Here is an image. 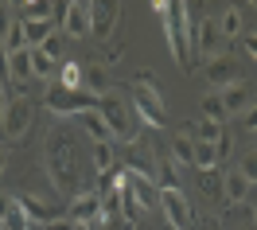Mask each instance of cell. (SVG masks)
Returning a JSON list of instances; mask_svg holds the SVG:
<instances>
[{
  "instance_id": "cell-10",
  "label": "cell",
  "mask_w": 257,
  "mask_h": 230,
  "mask_svg": "<svg viewBox=\"0 0 257 230\" xmlns=\"http://www.w3.org/2000/svg\"><path fill=\"white\" fill-rule=\"evenodd\" d=\"M66 214H70L74 222H97V226H101V195H97L94 187H86V191H78V195L70 199V207H66Z\"/></svg>"
},
{
  "instance_id": "cell-12",
  "label": "cell",
  "mask_w": 257,
  "mask_h": 230,
  "mask_svg": "<svg viewBox=\"0 0 257 230\" xmlns=\"http://www.w3.org/2000/svg\"><path fill=\"white\" fill-rule=\"evenodd\" d=\"M249 191H253V183L245 180L238 168H230V172L222 176V207H226V211H230V207H238V203H245Z\"/></svg>"
},
{
  "instance_id": "cell-36",
  "label": "cell",
  "mask_w": 257,
  "mask_h": 230,
  "mask_svg": "<svg viewBox=\"0 0 257 230\" xmlns=\"http://www.w3.org/2000/svg\"><path fill=\"white\" fill-rule=\"evenodd\" d=\"M241 125H245L249 133H257V101L249 105V109H245V113H241Z\"/></svg>"
},
{
  "instance_id": "cell-32",
  "label": "cell",
  "mask_w": 257,
  "mask_h": 230,
  "mask_svg": "<svg viewBox=\"0 0 257 230\" xmlns=\"http://www.w3.org/2000/svg\"><path fill=\"white\" fill-rule=\"evenodd\" d=\"M230 148H234V141H230V133L222 129V137L214 141V152H218V164H226V160H230Z\"/></svg>"
},
{
  "instance_id": "cell-33",
  "label": "cell",
  "mask_w": 257,
  "mask_h": 230,
  "mask_svg": "<svg viewBox=\"0 0 257 230\" xmlns=\"http://www.w3.org/2000/svg\"><path fill=\"white\" fill-rule=\"evenodd\" d=\"M74 226H78V222H74V218H70V214H59V218H51V222H47V226H43V230H74Z\"/></svg>"
},
{
  "instance_id": "cell-35",
  "label": "cell",
  "mask_w": 257,
  "mask_h": 230,
  "mask_svg": "<svg viewBox=\"0 0 257 230\" xmlns=\"http://www.w3.org/2000/svg\"><path fill=\"white\" fill-rule=\"evenodd\" d=\"M12 24H16V20H12V12H8V8H0V43H4V35L12 32Z\"/></svg>"
},
{
  "instance_id": "cell-24",
  "label": "cell",
  "mask_w": 257,
  "mask_h": 230,
  "mask_svg": "<svg viewBox=\"0 0 257 230\" xmlns=\"http://www.w3.org/2000/svg\"><path fill=\"white\" fill-rule=\"evenodd\" d=\"M203 121L226 125V109H222V98H218V90H210L207 98H203Z\"/></svg>"
},
{
  "instance_id": "cell-20",
  "label": "cell",
  "mask_w": 257,
  "mask_h": 230,
  "mask_svg": "<svg viewBox=\"0 0 257 230\" xmlns=\"http://www.w3.org/2000/svg\"><path fill=\"white\" fill-rule=\"evenodd\" d=\"M59 86H63V90H86V70L66 59V63L59 66Z\"/></svg>"
},
{
  "instance_id": "cell-19",
  "label": "cell",
  "mask_w": 257,
  "mask_h": 230,
  "mask_svg": "<svg viewBox=\"0 0 257 230\" xmlns=\"http://www.w3.org/2000/svg\"><path fill=\"white\" fill-rule=\"evenodd\" d=\"M86 94H94V98L109 94V74H105V66L97 63V59L86 66Z\"/></svg>"
},
{
  "instance_id": "cell-38",
  "label": "cell",
  "mask_w": 257,
  "mask_h": 230,
  "mask_svg": "<svg viewBox=\"0 0 257 230\" xmlns=\"http://www.w3.org/2000/svg\"><path fill=\"white\" fill-rule=\"evenodd\" d=\"M245 55H249V59L257 63V32H249V35H245Z\"/></svg>"
},
{
  "instance_id": "cell-15",
  "label": "cell",
  "mask_w": 257,
  "mask_h": 230,
  "mask_svg": "<svg viewBox=\"0 0 257 230\" xmlns=\"http://www.w3.org/2000/svg\"><path fill=\"white\" fill-rule=\"evenodd\" d=\"M8 74H12V82H20V86L35 82V74H32V47L8 55Z\"/></svg>"
},
{
  "instance_id": "cell-28",
  "label": "cell",
  "mask_w": 257,
  "mask_h": 230,
  "mask_svg": "<svg viewBox=\"0 0 257 230\" xmlns=\"http://www.w3.org/2000/svg\"><path fill=\"white\" fill-rule=\"evenodd\" d=\"M160 187H168V191H183V183H179V168L172 164V156L168 160H160Z\"/></svg>"
},
{
  "instance_id": "cell-14",
  "label": "cell",
  "mask_w": 257,
  "mask_h": 230,
  "mask_svg": "<svg viewBox=\"0 0 257 230\" xmlns=\"http://www.w3.org/2000/svg\"><path fill=\"white\" fill-rule=\"evenodd\" d=\"M12 199H16V207L32 218L35 226H47L51 218H59V214H63L59 207H51V203H43V199H32V195H12Z\"/></svg>"
},
{
  "instance_id": "cell-30",
  "label": "cell",
  "mask_w": 257,
  "mask_h": 230,
  "mask_svg": "<svg viewBox=\"0 0 257 230\" xmlns=\"http://www.w3.org/2000/svg\"><path fill=\"white\" fill-rule=\"evenodd\" d=\"M39 51H43L47 59H55V63H63V32H55V35H51V39H47V43H43Z\"/></svg>"
},
{
  "instance_id": "cell-7",
  "label": "cell",
  "mask_w": 257,
  "mask_h": 230,
  "mask_svg": "<svg viewBox=\"0 0 257 230\" xmlns=\"http://www.w3.org/2000/svg\"><path fill=\"white\" fill-rule=\"evenodd\" d=\"M117 20H121V4H117V0H97V4H90V35L109 39V35L117 32Z\"/></svg>"
},
{
  "instance_id": "cell-16",
  "label": "cell",
  "mask_w": 257,
  "mask_h": 230,
  "mask_svg": "<svg viewBox=\"0 0 257 230\" xmlns=\"http://www.w3.org/2000/svg\"><path fill=\"white\" fill-rule=\"evenodd\" d=\"M172 164L176 168H195V137L176 133L172 137Z\"/></svg>"
},
{
  "instance_id": "cell-11",
  "label": "cell",
  "mask_w": 257,
  "mask_h": 230,
  "mask_svg": "<svg viewBox=\"0 0 257 230\" xmlns=\"http://www.w3.org/2000/svg\"><path fill=\"white\" fill-rule=\"evenodd\" d=\"M207 78H210L214 90H226V86L241 82V70H238V63H234V55H218V59H210V63H207Z\"/></svg>"
},
{
  "instance_id": "cell-34",
  "label": "cell",
  "mask_w": 257,
  "mask_h": 230,
  "mask_svg": "<svg viewBox=\"0 0 257 230\" xmlns=\"http://www.w3.org/2000/svg\"><path fill=\"white\" fill-rule=\"evenodd\" d=\"M121 59H125V47H121V43H113V47L105 51V59H101V66H117Z\"/></svg>"
},
{
  "instance_id": "cell-18",
  "label": "cell",
  "mask_w": 257,
  "mask_h": 230,
  "mask_svg": "<svg viewBox=\"0 0 257 230\" xmlns=\"http://www.w3.org/2000/svg\"><path fill=\"white\" fill-rule=\"evenodd\" d=\"M78 125L86 129V137H94V145H101V141H113L109 125H105V117L97 113V109H90V113H82V117H78Z\"/></svg>"
},
{
  "instance_id": "cell-2",
  "label": "cell",
  "mask_w": 257,
  "mask_h": 230,
  "mask_svg": "<svg viewBox=\"0 0 257 230\" xmlns=\"http://www.w3.org/2000/svg\"><path fill=\"white\" fill-rule=\"evenodd\" d=\"M47 109L59 117H82L90 109H97V98L86 94V90H63V86H55L47 94Z\"/></svg>"
},
{
  "instance_id": "cell-31",
  "label": "cell",
  "mask_w": 257,
  "mask_h": 230,
  "mask_svg": "<svg viewBox=\"0 0 257 230\" xmlns=\"http://www.w3.org/2000/svg\"><path fill=\"white\" fill-rule=\"evenodd\" d=\"M238 172H241V176H245V180H249V183L257 187V152H245V156H241Z\"/></svg>"
},
{
  "instance_id": "cell-40",
  "label": "cell",
  "mask_w": 257,
  "mask_h": 230,
  "mask_svg": "<svg viewBox=\"0 0 257 230\" xmlns=\"http://www.w3.org/2000/svg\"><path fill=\"white\" fill-rule=\"evenodd\" d=\"M4 164H8V148L0 145V172H4Z\"/></svg>"
},
{
  "instance_id": "cell-5",
  "label": "cell",
  "mask_w": 257,
  "mask_h": 230,
  "mask_svg": "<svg viewBox=\"0 0 257 230\" xmlns=\"http://www.w3.org/2000/svg\"><path fill=\"white\" fill-rule=\"evenodd\" d=\"M222 32H218V20L214 16H203L199 20V24H195V55H199V59H218V55H226L222 51Z\"/></svg>"
},
{
  "instance_id": "cell-1",
  "label": "cell",
  "mask_w": 257,
  "mask_h": 230,
  "mask_svg": "<svg viewBox=\"0 0 257 230\" xmlns=\"http://www.w3.org/2000/svg\"><path fill=\"white\" fill-rule=\"evenodd\" d=\"M97 113L105 117L113 141H125V145H137V141H141V121H137V113H133L128 101L113 98V94H101V98H97Z\"/></svg>"
},
{
  "instance_id": "cell-25",
  "label": "cell",
  "mask_w": 257,
  "mask_h": 230,
  "mask_svg": "<svg viewBox=\"0 0 257 230\" xmlns=\"http://www.w3.org/2000/svg\"><path fill=\"white\" fill-rule=\"evenodd\" d=\"M133 90H141V94H152V98H160V94H164V90H160V78H156L152 70H145V66L133 74Z\"/></svg>"
},
{
  "instance_id": "cell-21",
  "label": "cell",
  "mask_w": 257,
  "mask_h": 230,
  "mask_svg": "<svg viewBox=\"0 0 257 230\" xmlns=\"http://www.w3.org/2000/svg\"><path fill=\"white\" fill-rule=\"evenodd\" d=\"M199 187H203V195H207L210 203L222 207V168H214V172H199Z\"/></svg>"
},
{
  "instance_id": "cell-9",
  "label": "cell",
  "mask_w": 257,
  "mask_h": 230,
  "mask_svg": "<svg viewBox=\"0 0 257 230\" xmlns=\"http://www.w3.org/2000/svg\"><path fill=\"white\" fill-rule=\"evenodd\" d=\"M133 98H128V105H133V113H137V121L141 125H148V129H164V101L152 98V94H141V90H128Z\"/></svg>"
},
{
  "instance_id": "cell-8",
  "label": "cell",
  "mask_w": 257,
  "mask_h": 230,
  "mask_svg": "<svg viewBox=\"0 0 257 230\" xmlns=\"http://www.w3.org/2000/svg\"><path fill=\"white\" fill-rule=\"evenodd\" d=\"M218 98H222L226 117H241V113H245V109L257 101V86H249L245 78H241V82H234V86H226V90H218Z\"/></svg>"
},
{
  "instance_id": "cell-41",
  "label": "cell",
  "mask_w": 257,
  "mask_h": 230,
  "mask_svg": "<svg viewBox=\"0 0 257 230\" xmlns=\"http://www.w3.org/2000/svg\"><path fill=\"white\" fill-rule=\"evenodd\" d=\"M74 230H94V222H78V226H74Z\"/></svg>"
},
{
  "instance_id": "cell-4",
  "label": "cell",
  "mask_w": 257,
  "mask_h": 230,
  "mask_svg": "<svg viewBox=\"0 0 257 230\" xmlns=\"http://www.w3.org/2000/svg\"><path fill=\"white\" fill-rule=\"evenodd\" d=\"M35 121V105L24 94H16V98L8 101V109H4V129H0V137L4 141H24L28 137V129H32Z\"/></svg>"
},
{
  "instance_id": "cell-23",
  "label": "cell",
  "mask_w": 257,
  "mask_h": 230,
  "mask_svg": "<svg viewBox=\"0 0 257 230\" xmlns=\"http://www.w3.org/2000/svg\"><path fill=\"white\" fill-rule=\"evenodd\" d=\"M94 168H97V176L117 168V152H113V141H101V145H94Z\"/></svg>"
},
{
  "instance_id": "cell-27",
  "label": "cell",
  "mask_w": 257,
  "mask_h": 230,
  "mask_svg": "<svg viewBox=\"0 0 257 230\" xmlns=\"http://www.w3.org/2000/svg\"><path fill=\"white\" fill-rule=\"evenodd\" d=\"M32 226H35V222H32V218H28L24 211H20V207H16V199H12V211L0 218V230H32Z\"/></svg>"
},
{
  "instance_id": "cell-6",
  "label": "cell",
  "mask_w": 257,
  "mask_h": 230,
  "mask_svg": "<svg viewBox=\"0 0 257 230\" xmlns=\"http://www.w3.org/2000/svg\"><path fill=\"white\" fill-rule=\"evenodd\" d=\"M59 32L70 39H86L90 35V4H59Z\"/></svg>"
},
{
  "instance_id": "cell-43",
  "label": "cell",
  "mask_w": 257,
  "mask_h": 230,
  "mask_svg": "<svg viewBox=\"0 0 257 230\" xmlns=\"http://www.w3.org/2000/svg\"><path fill=\"white\" fill-rule=\"evenodd\" d=\"M253 145H257V133H253Z\"/></svg>"
},
{
  "instance_id": "cell-26",
  "label": "cell",
  "mask_w": 257,
  "mask_h": 230,
  "mask_svg": "<svg viewBox=\"0 0 257 230\" xmlns=\"http://www.w3.org/2000/svg\"><path fill=\"white\" fill-rule=\"evenodd\" d=\"M32 74H35V82H47L55 74V59H47L39 47H32Z\"/></svg>"
},
{
  "instance_id": "cell-29",
  "label": "cell",
  "mask_w": 257,
  "mask_h": 230,
  "mask_svg": "<svg viewBox=\"0 0 257 230\" xmlns=\"http://www.w3.org/2000/svg\"><path fill=\"white\" fill-rule=\"evenodd\" d=\"M222 137V125H214V121H195V141H207V145H214Z\"/></svg>"
},
{
  "instance_id": "cell-13",
  "label": "cell",
  "mask_w": 257,
  "mask_h": 230,
  "mask_svg": "<svg viewBox=\"0 0 257 230\" xmlns=\"http://www.w3.org/2000/svg\"><path fill=\"white\" fill-rule=\"evenodd\" d=\"M125 183L137 191V203H141V211H152V207H160V183L148 180V176H137V172H128L125 168Z\"/></svg>"
},
{
  "instance_id": "cell-37",
  "label": "cell",
  "mask_w": 257,
  "mask_h": 230,
  "mask_svg": "<svg viewBox=\"0 0 257 230\" xmlns=\"http://www.w3.org/2000/svg\"><path fill=\"white\" fill-rule=\"evenodd\" d=\"M16 98V94H12V90H8V86H0V129H4V109H8V101Z\"/></svg>"
},
{
  "instance_id": "cell-3",
  "label": "cell",
  "mask_w": 257,
  "mask_h": 230,
  "mask_svg": "<svg viewBox=\"0 0 257 230\" xmlns=\"http://www.w3.org/2000/svg\"><path fill=\"white\" fill-rule=\"evenodd\" d=\"M160 211H164V218H168L172 230H199V218H195V211H191V203H187L183 191L160 187Z\"/></svg>"
},
{
  "instance_id": "cell-42",
  "label": "cell",
  "mask_w": 257,
  "mask_h": 230,
  "mask_svg": "<svg viewBox=\"0 0 257 230\" xmlns=\"http://www.w3.org/2000/svg\"><path fill=\"white\" fill-rule=\"evenodd\" d=\"M249 199H253V214H257V187H253V191H249Z\"/></svg>"
},
{
  "instance_id": "cell-17",
  "label": "cell",
  "mask_w": 257,
  "mask_h": 230,
  "mask_svg": "<svg viewBox=\"0 0 257 230\" xmlns=\"http://www.w3.org/2000/svg\"><path fill=\"white\" fill-rule=\"evenodd\" d=\"M55 16H59V4H51V0H28V4H20V20H24V24L55 20Z\"/></svg>"
},
{
  "instance_id": "cell-39",
  "label": "cell",
  "mask_w": 257,
  "mask_h": 230,
  "mask_svg": "<svg viewBox=\"0 0 257 230\" xmlns=\"http://www.w3.org/2000/svg\"><path fill=\"white\" fill-rule=\"evenodd\" d=\"M8 211H12V195H0V218H4Z\"/></svg>"
},
{
  "instance_id": "cell-22",
  "label": "cell",
  "mask_w": 257,
  "mask_h": 230,
  "mask_svg": "<svg viewBox=\"0 0 257 230\" xmlns=\"http://www.w3.org/2000/svg\"><path fill=\"white\" fill-rule=\"evenodd\" d=\"M218 20V32H222V39H238L241 35V8H222V16Z\"/></svg>"
}]
</instances>
